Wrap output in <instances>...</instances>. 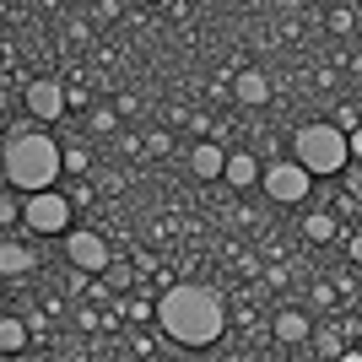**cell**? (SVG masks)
I'll return each instance as SVG.
<instances>
[{
  "label": "cell",
  "instance_id": "1",
  "mask_svg": "<svg viewBox=\"0 0 362 362\" xmlns=\"http://www.w3.org/2000/svg\"><path fill=\"white\" fill-rule=\"evenodd\" d=\"M151 325H163V335L179 346L206 351L227 335V298L206 281H168L163 298L151 303Z\"/></svg>",
  "mask_w": 362,
  "mask_h": 362
},
{
  "label": "cell",
  "instance_id": "2",
  "mask_svg": "<svg viewBox=\"0 0 362 362\" xmlns=\"http://www.w3.org/2000/svg\"><path fill=\"white\" fill-rule=\"evenodd\" d=\"M0 179L11 184V189H49V184H60V141L49 136V130H16L0 151Z\"/></svg>",
  "mask_w": 362,
  "mask_h": 362
},
{
  "label": "cell",
  "instance_id": "3",
  "mask_svg": "<svg viewBox=\"0 0 362 362\" xmlns=\"http://www.w3.org/2000/svg\"><path fill=\"white\" fill-rule=\"evenodd\" d=\"M292 163L308 168V179H335V173H341V163H351L346 130H335L330 119L298 124V130H292Z\"/></svg>",
  "mask_w": 362,
  "mask_h": 362
},
{
  "label": "cell",
  "instance_id": "4",
  "mask_svg": "<svg viewBox=\"0 0 362 362\" xmlns=\"http://www.w3.org/2000/svg\"><path fill=\"white\" fill-rule=\"evenodd\" d=\"M255 184L265 189V200H276V206H303L308 189H314L308 168L292 163V157H271V163H259V179Z\"/></svg>",
  "mask_w": 362,
  "mask_h": 362
},
{
  "label": "cell",
  "instance_id": "5",
  "mask_svg": "<svg viewBox=\"0 0 362 362\" xmlns=\"http://www.w3.org/2000/svg\"><path fill=\"white\" fill-rule=\"evenodd\" d=\"M71 216H76L71 195H60L54 184H49V189H28V200H22V222H28L33 233H65Z\"/></svg>",
  "mask_w": 362,
  "mask_h": 362
},
{
  "label": "cell",
  "instance_id": "6",
  "mask_svg": "<svg viewBox=\"0 0 362 362\" xmlns=\"http://www.w3.org/2000/svg\"><path fill=\"white\" fill-rule=\"evenodd\" d=\"M65 238V259H71V271H81V276H103L108 271V238L103 233H92V227H81V233H76V227H65L60 233Z\"/></svg>",
  "mask_w": 362,
  "mask_h": 362
},
{
  "label": "cell",
  "instance_id": "7",
  "mask_svg": "<svg viewBox=\"0 0 362 362\" xmlns=\"http://www.w3.org/2000/svg\"><path fill=\"white\" fill-rule=\"evenodd\" d=\"M28 108H33V119H44V124H54L65 114V81H49V76H38V81H28Z\"/></svg>",
  "mask_w": 362,
  "mask_h": 362
},
{
  "label": "cell",
  "instance_id": "8",
  "mask_svg": "<svg viewBox=\"0 0 362 362\" xmlns=\"http://www.w3.org/2000/svg\"><path fill=\"white\" fill-rule=\"evenodd\" d=\"M227 98H238L243 108L271 103V76L259 71V65H243V71H233V76H227Z\"/></svg>",
  "mask_w": 362,
  "mask_h": 362
},
{
  "label": "cell",
  "instance_id": "9",
  "mask_svg": "<svg viewBox=\"0 0 362 362\" xmlns=\"http://www.w3.org/2000/svg\"><path fill=\"white\" fill-rule=\"evenodd\" d=\"M255 179H259V157L249 146L222 151V184H233V189H255Z\"/></svg>",
  "mask_w": 362,
  "mask_h": 362
},
{
  "label": "cell",
  "instance_id": "10",
  "mask_svg": "<svg viewBox=\"0 0 362 362\" xmlns=\"http://www.w3.org/2000/svg\"><path fill=\"white\" fill-rule=\"evenodd\" d=\"M308 330H314V325H308V314H298V308H281V314L271 319V335L281 341V346H303Z\"/></svg>",
  "mask_w": 362,
  "mask_h": 362
},
{
  "label": "cell",
  "instance_id": "11",
  "mask_svg": "<svg viewBox=\"0 0 362 362\" xmlns=\"http://www.w3.org/2000/svg\"><path fill=\"white\" fill-rule=\"evenodd\" d=\"M189 173H195V179H222V146L200 136L195 146H189Z\"/></svg>",
  "mask_w": 362,
  "mask_h": 362
},
{
  "label": "cell",
  "instance_id": "12",
  "mask_svg": "<svg viewBox=\"0 0 362 362\" xmlns=\"http://www.w3.org/2000/svg\"><path fill=\"white\" fill-rule=\"evenodd\" d=\"M38 271V255L28 243H0V276H33Z\"/></svg>",
  "mask_w": 362,
  "mask_h": 362
},
{
  "label": "cell",
  "instance_id": "13",
  "mask_svg": "<svg viewBox=\"0 0 362 362\" xmlns=\"http://www.w3.org/2000/svg\"><path fill=\"white\" fill-rule=\"evenodd\" d=\"M33 330H28V319H16V314H0V357H16V351H28Z\"/></svg>",
  "mask_w": 362,
  "mask_h": 362
},
{
  "label": "cell",
  "instance_id": "14",
  "mask_svg": "<svg viewBox=\"0 0 362 362\" xmlns=\"http://www.w3.org/2000/svg\"><path fill=\"white\" fill-rule=\"evenodd\" d=\"M335 233H341V222H335L330 211H308V216H303V238H308V243H330Z\"/></svg>",
  "mask_w": 362,
  "mask_h": 362
},
{
  "label": "cell",
  "instance_id": "15",
  "mask_svg": "<svg viewBox=\"0 0 362 362\" xmlns=\"http://www.w3.org/2000/svg\"><path fill=\"white\" fill-rule=\"evenodd\" d=\"M303 346L319 351V357H341V346H346V341H341V330H308V341H303Z\"/></svg>",
  "mask_w": 362,
  "mask_h": 362
},
{
  "label": "cell",
  "instance_id": "16",
  "mask_svg": "<svg viewBox=\"0 0 362 362\" xmlns=\"http://www.w3.org/2000/svg\"><path fill=\"white\" fill-rule=\"evenodd\" d=\"M87 168H92V151H87V146H60V173L87 179Z\"/></svg>",
  "mask_w": 362,
  "mask_h": 362
},
{
  "label": "cell",
  "instance_id": "17",
  "mask_svg": "<svg viewBox=\"0 0 362 362\" xmlns=\"http://www.w3.org/2000/svg\"><path fill=\"white\" fill-rule=\"evenodd\" d=\"M87 130H92V136H114V130H119V114H114V108H92Z\"/></svg>",
  "mask_w": 362,
  "mask_h": 362
},
{
  "label": "cell",
  "instance_id": "18",
  "mask_svg": "<svg viewBox=\"0 0 362 362\" xmlns=\"http://www.w3.org/2000/svg\"><path fill=\"white\" fill-rule=\"evenodd\" d=\"M351 28H357V11H351V6H341V11H330V33H341V38H346Z\"/></svg>",
  "mask_w": 362,
  "mask_h": 362
},
{
  "label": "cell",
  "instance_id": "19",
  "mask_svg": "<svg viewBox=\"0 0 362 362\" xmlns=\"http://www.w3.org/2000/svg\"><path fill=\"white\" fill-rule=\"evenodd\" d=\"M81 103H87V81L71 76V81H65V108H81Z\"/></svg>",
  "mask_w": 362,
  "mask_h": 362
},
{
  "label": "cell",
  "instance_id": "20",
  "mask_svg": "<svg viewBox=\"0 0 362 362\" xmlns=\"http://www.w3.org/2000/svg\"><path fill=\"white\" fill-rule=\"evenodd\" d=\"M335 130H346V136H351V130H357V103H341V108H335Z\"/></svg>",
  "mask_w": 362,
  "mask_h": 362
},
{
  "label": "cell",
  "instance_id": "21",
  "mask_svg": "<svg viewBox=\"0 0 362 362\" xmlns=\"http://www.w3.org/2000/svg\"><path fill=\"white\" fill-rule=\"evenodd\" d=\"M114 114H119V119H136V114H141V98H136V92H119Z\"/></svg>",
  "mask_w": 362,
  "mask_h": 362
},
{
  "label": "cell",
  "instance_id": "22",
  "mask_svg": "<svg viewBox=\"0 0 362 362\" xmlns=\"http://www.w3.org/2000/svg\"><path fill=\"white\" fill-rule=\"evenodd\" d=\"M92 195H98V189H92L87 179H76V189H71V206H76V211H87V206H92Z\"/></svg>",
  "mask_w": 362,
  "mask_h": 362
},
{
  "label": "cell",
  "instance_id": "23",
  "mask_svg": "<svg viewBox=\"0 0 362 362\" xmlns=\"http://www.w3.org/2000/svg\"><path fill=\"white\" fill-rule=\"evenodd\" d=\"M351 211H357V195H346V189H341V195L330 200V216L341 222V216H351Z\"/></svg>",
  "mask_w": 362,
  "mask_h": 362
},
{
  "label": "cell",
  "instance_id": "24",
  "mask_svg": "<svg viewBox=\"0 0 362 362\" xmlns=\"http://www.w3.org/2000/svg\"><path fill=\"white\" fill-rule=\"evenodd\" d=\"M141 151H151V157H163V151H168V130H151V136H141Z\"/></svg>",
  "mask_w": 362,
  "mask_h": 362
},
{
  "label": "cell",
  "instance_id": "25",
  "mask_svg": "<svg viewBox=\"0 0 362 362\" xmlns=\"http://www.w3.org/2000/svg\"><path fill=\"white\" fill-rule=\"evenodd\" d=\"M16 216H22V200H11V195H0V227H11Z\"/></svg>",
  "mask_w": 362,
  "mask_h": 362
},
{
  "label": "cell",
  "instance_id": "26",
  "mask_svg": "<svg viewBox=\"0 0 362 362\" xmlns=\"http://www.w3.org/2000/svg\"><path fill=\"white\" fill-rule=\"evenodd\" d=\"M314 303H319V308H335L341 298H335V287H330V281H319V287H314Z\"/></svg>",
  "mask_w": 362,
  "mask_h": 362
},
{
  "label": "cell",
  "instance_id": "27",
  "mask_svg": "<svg viewBox=\"0 0 362 362\" xmlns=\"http://www.w3.org/2000/svg\"><path fill=\"white\" fill-rule=\"evenodd\" d=\"M130 351H136V357H151V351H157V341H151V335H136V341H130Z\"/></svg>",
  "mask_w": 362,
  "mask_h": 362
},
{
  "label": "cell",
  "instance_id": "28",
  "mask_svg": "<svg viewBox=\"0 0 362 362\" xmlns=\"http://www.w3.org/2000/svg\"><path fill=\"white\" fill-rule=\"evenodd\" d=\"M119 151H124V157H136V151H141V136H136V130H124V141H119Z\"/></svg>",
  "mask_w": 362,
  "mask_h": 362
}]
</instances>
